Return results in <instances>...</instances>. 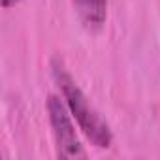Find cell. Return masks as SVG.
Returning <instances> with one entry per match:
<instances>
[{"instance_id": "cell-1", "label": "cell", "mask_w": 160, "mask_h": 160, "mask_svg": "<svg viewBox=\"0 0 160 160\" xmlns=\"http://www.w3.org/2000/svg\"><path fill=\"white\" fill-rule=\"evenodd\" d=\"M53 73H55V79L60 87V92L64 96V102H66L72 117L77 121L81 132L91 139V143L94 147H98V149L111 147L113 134H111L109 124L94 109L91 100L77 87V83L72 79V75L62 68V64H53Z\"/></svg>"}, {"instance_id": "cell-2", "label": "cell", "mask_w": 160, "mask_h": 160, "mask_svg": "<svg viewBox=\"0 0 160 160\" xmlns=\"http://www.w3.org/2000/svg\"><path fill=\"white\" fill-rule=\"evenodd\" d=\"M47 115H49V124L53 130V138H55L57 156L85 158L87 152L75 134V128L72 122V113H70L68 106L55 94H51L47 98Z\"/></svg>"}, {"instance_id": "cell-3", "label": "cell", "mask_w": 160, "mask_h": 160, "mask_svg": "<svg viewBox=\"0 0 160 160\" xmlns=\"http://www.w3.org/2000/svg\"><path fill=\"white\" fill-rule=\"evenodd\" d=\"M79 21L87 30H100L108 17V0H73Z\"/></svg>"}, {"instance_id": "cell-4", "label": "cell", "mask_w": 160, "mask_h": 160, "mask_svg": "<svg viewBox=\"0 0 160 160\" xmlns=\"http://www.w3.org/2000/svg\"><path fill=\"white\" fill-rule=\"evenodd\" d=\"M17 2H19V0H2V6H4V8H12V6L17 4Z\"/></svg>"}]
</instances>
